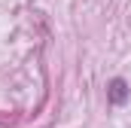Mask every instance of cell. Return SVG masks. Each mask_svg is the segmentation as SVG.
<instances>
[{
	"label": "cell",
	"instance_id": "cell-1",
	"mask_svg": "<svg viewBox=\"0 0 131 128\" xmlns=\"http://www.w3.org/2000/svg\"><path fill=\"white\" fill-rule=\"evenodd\" d=\"M128 82L122 79V76H116V79H110V86H107V101L113 104V107H122L125 101H128Z\"/></svg>",
	"mask_w": 131,
	"mask_h": 128
}]
</instances>
